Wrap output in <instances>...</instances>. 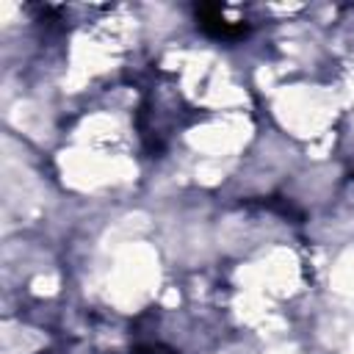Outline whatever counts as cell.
<instances>
[{
	"label": "cell",
	"mask_w": 354,
	"mask_h": 354,
	"mask_svg": "<svg viewBox=\"0 0 354 354\" xmlns=\"http://www.w3.org/2000/svg\"><path fill=\"white\" fill-rule=\"evenodd\" d=\"M196 19H199L202 30L210 33V36H216V39H235V36L246 33V25H241V22H227L224 14H221L218 8H213V6H199V8H196Z\"/></svg>",
	"instance_id": "obj_1"
}]
</instances>
